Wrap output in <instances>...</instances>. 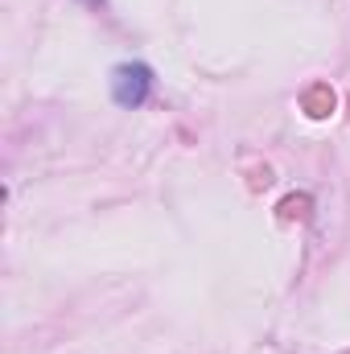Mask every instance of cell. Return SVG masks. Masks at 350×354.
<instances>
[{"mask_svg":"<svg viewBox=\"0 0 350 354\" xmlns=\"http://www.w3.org/2000/svg\"><path fill=\"white\" fill-rule=\"evenodd\" d=\"M149 91H153V71H149V66H140V62L116 66V75H111V95H116L120 107H140V103L149 99Z\"/></svg>","mask_w":350,"mask_h":354,"instance_id":"6da1fadb","label":"cell"}]
</instances>
